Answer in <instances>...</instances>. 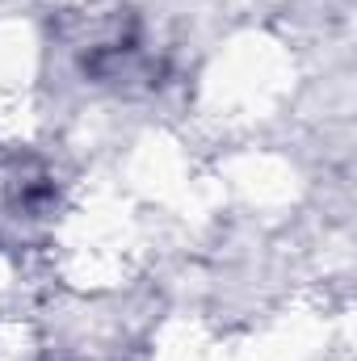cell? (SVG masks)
I'll return each instance as SVG.
<instances>
[{"instance_id":"1","label":"cell","mask_w":357,"mask_h":361,"mask_svg":"<svg viewBox=\"0 0 357 361\" xmlns=\"http://www.w3.org/2000/svg\"><path fill=\"white\" fill-rule=\"evenodd\" d=\"M55 210V185L51 173L30 156H4L0 160V240L30 244Z\"/></svg>"}]
</instances>
